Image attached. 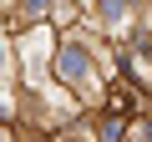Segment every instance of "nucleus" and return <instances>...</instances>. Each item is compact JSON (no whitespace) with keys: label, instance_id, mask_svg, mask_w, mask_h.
<instances>
[{"label":"nucleus","instance_id":"f257e3e1","mask_svg":"<svg viewBox=\"0 0 152 142\" xmlns=\"http://www.w3.org/2000/svg\"><path fill=\"white\" fill-rule=\"evenodd\" d=\"M56 66H61V81H76V86H91V61H86V51L66 46Z\"/></svg>","mask_w":152,"mask_h":142},{"label":"nucleus","instance_id":"f03ea898","mask_svg":"<svg viewBox=\"0 0 152 142\" xmlns=\"http://www.w3.org/2000/svg\"><path fill=\"white\" fill-rule=\"evenodd\" d=\"M117 137H122V117H112V122L102 127V142H117Z\"/></svg>","mask_w":152,"mask_h":142},{"label":"nucleus","instance_id":"7ed1b4c3","mask_svg":"<svg viewBox=\"0 0 152 142\" xmlns=\"http://www.w3.org/2000/svg\"><path fill=\"white\" fill-rule=\"evenodd\" d=\"M127 10H132V0H107V15H112V20H117V15H127Z\"/></svg>","mask_w":152,"mask_h":142},{"label":"nucleus","instance_id":"20e7f679","mask_svg":"<svg viewBox=\"0 0 152 142\" xmlns=\"http://www.w3.org/2000/svg\"><path fill=\"white\" fill-rule=\"evenodd\" d=\"M0 66H5V46H0Z\"/></svg>","mask_w":152,"mask_h":142},{"label":"nucleus","instance_id":"39448f33","mask_svg":"<svg viewBox=\"0 0 152 142\" xmlns=\"http://www.w3.org/2000/svg\"><path fill=\"white\" fill-rule=\"evenodd\" d=\"M0 142H5V132H0Z\"/></svg>","mask_w":152,"mask_h":142}]
</instances>
